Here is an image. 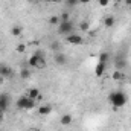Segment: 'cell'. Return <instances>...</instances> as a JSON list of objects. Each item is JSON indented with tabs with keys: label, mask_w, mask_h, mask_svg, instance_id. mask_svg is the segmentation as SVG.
<instances>
[{
	"label": "cell",
	"mask_w": 131,
	"mask_h": 131,
	"mask_svg": "<svg viewBox=\"0 0 131 131\" xmlns=\"http://www.w3.org/2000/svg\"><path fill=\"white\" fill-rule=\"evenodd\" d=\"M11 34H12L14 37H18V35H21V26H12Z\"/></svg>",
	"instance_id": "obj_17"
},
{
	"label": "cell",
	"mask_w": 131,
	"mask_h": 131,
	"mask_svg": "<svg viewBox=\"0 0 131 131\" xmlns=\"http://www.w3.org/2000/svg\"><path fill=\"white\" fill-rule=\"evenodd\" d=\"M12 75V69L9 67L8 64H0V76L3 78H11Z\"/></svg>",
	"instance_id": "obj_7"
},
{
	"label": "cell",
	"mask_w": 131,
	"mask_h": 131,
	"mask_svg": "<svg viewBox=\"0 0 131 131\" xmlns=\"http://www.w3.org/2000/svg\"><path fill=\"white\" fill-rule=\"evenodd\" d=\"M60 21H61V20H60L58 15H52V17L49 18V23H50V25H58Z\"/></svg>",
	"instance_id": "obj_19"
},
{
	"label": "cell",
	"mask_w": 131,
	"mask_h": 131,
	"mask_svg": "<svg viewBox=\"0 0 131 131\" xmlns=\"http://www.w3.org/2000/svg\"><path fill=\"white\" fill-rule=\"evenodd\" d=\"M55 63L58 66H66L67 63V57L64 53H55Z\"/></svg>",
	"instance_id": "obj_10"
},
{
	"label": "cell",
	"mask_w": 131,
	"mask_h": 131,
	"mask_svg": "<svg viewBox=\"0 0 131 131\" xmlns=\"http://www.w3.org/2000/svg\"><path fill=\"white\" fill-rule=\"evenodd\" d=\"M9 107V96L6 93H2L0 95V113H5Z\"/></svg>",
	"instance_id": "obj_6"
},
{
	"label": "cell",
	"mask_w": 131,
	"mask_h": 131,
	"mask_svg": "<svg viewBox=\"0 0 131 131\" xmlns=\"http://www.w3.org/2000/svg\"><path fill=\"white\" fill-rule=\"evenodd\" d=\"M108 58H110V55H108L107 52H102V53L99 55V61H102V63H107Z\"/></svg>",
	"instance_id": "obj_21"
},
{
	"label": "cell",
	"mask_w": 131,
	"mask_h": 131,
	"mask_svg": "<svg viewBox=\"0 0 131 131\" xmlns=\"http://www.w3.org/2000/svg\"><path fill=\"white\" fill-rule=\"evenodd\" d=\"M72 121H73L72 114H63V116H61V119H60V122H61V125H63V127H69V125L72 124Z\"/></svg>",
	"instance_id": "obj_11"
},
{
	"label": "cell",
	"mask_w": 131,
	"mask_h": 131,
	"mask_svg": "<svg viewBox=\"0 0 131 131\" xmlns=\"http://www.w3.org/2000/svg\"><path fill=\"white\" fill-rule=\"evenodd\" d=\"M108 102L114 107V108H121L124 105H127L128 102V96L122 92H111L108 95Z\"/></svg>",
	"instance_id": "obj_1"
},
{
	"label": "cell",
	"mask_w": 131,
	"mask_h": 131,
	"mask_svg": "<svg viewBox=\"0 0 131 131\" xmlns=\"http://www.w3.org/2000/svg\"><path fill=\"white\" fill-rule=\"evenodd\" d=\"M28 96L31 99H35L37 101V98L40 96V90L37 89V87H32V89H29V92H28Z\"/></svg>",
	"instance_id": "obj_14"
},
{
	"label": "cell",
	"mask_w": 131,
	"mask_h": 131,
	"mask_svg": "<svg viewBox=\"0 0 131 131\" xmlns=\"http://www.w3.org/2000/svg\"><path fill=\"white\" fill-rule=\"evenodd\" d=\"M64 3L67 6H70V8H73V6H76V5H79V0H64Z\"/></svg>",
	"instance_id": "obj_22"
},
{
	"label": "cell",
	"mask_w": 131,
	"mask_h": 131,
	"mask_svg": "<svg viewBox=\"0 0 131 131\" xmlns=\"http://www.w3.org/2000/svg\"><path fill=\"white\" fill-rule=\"evenodd\" d=\"M28 2H29V3H34V2H35V0H28Z\"/></svg>",
	"instance_id": "obj_29"
},
{
	"label": "cell",
	"mask_w": 131,
	"mask_h": 131,
	"mask_svg": "<svg viewBox=\"0 0 131 131\" xmlns=\"http://www.w3.org/2000/svg\"><path fill=\"white\" fill-rule=\"evenodd\" d=\"M66 43L69 44H73V46H78V44H82L84 43V38L78 34H70V35H66Z\"/></svg>",
	"instance_id": "obj_5"
},
{
	"label": "cell",
	"mask_w": 131,
	"mask_h": 131,
	"mask_svg": "<svg viewBox=\"0 0 131 131\" xmlns=\"http://www.w3.org/2000/svg\"><path fill=\"white\" fill-rule=\"evenodd\" d=\"M98 3L102 6V8H105V6H108V5L111 3V0H98Z\"/></svg>",
	"instance_id": "obj_24"
},
{
	"label": "cell",
	"mask_w": 131,
	"mask_h": 131,
	"mask_svg": "<svg viewBox=\"0 0 131 131\" xmlns=\"http://www.w3.org/2000/svg\"><path fill=\"white\" fill-rule=\"evenodd\" d=\"M47 2H50V3H60V2H63V0H47Z\"/></svg>",
	"instance_id": "obj_26"
},
{
	"label": "cell",
	"mask_w": 131,
	"mask_h": 131,
	"mask_svg": "<svg viewBox=\"0 0 131 131\" xmlns=\"http://www.w3.org/2000/svg\"><path fill=\"white\" fill-rule=\"evenodd\" d=\"M15 50H17V53H25V50H26V46H25L23 43H20V44H17Z\"/></svg>",
	"instance_id": "obj_20"
},
{
	"label": "cell",
	"mask_w": 131,
	"mask_h": 131,
	"mask_svg": "<svg viewBox=\"0 0 131 131\" xmlns=\"http://www.w3.org/2000/svg\"><path fill=\"white\" fill-rule=\"evenodd\" d=\"M90 3V0H79V5H87Z\"/></svg>",
	"instance_id": "obj_25"
},
{
	"label": "cell",
	"mask_w": 131,
	"mask_h": 131,
	"mask_svg": "<svg viewBox=\"0 0 131 131\" xmlns=\"http://www.w3.org/2000/svg\"><path fill=\"white\" fill-rule=\"evenodd\" d=\"M28 64L32 69H44L46 67V58H44V55H41L40 52H37V53H34L32 57L29 58Z\"/></svg>",
	"instance_id": "obj_2"
},
{
	"label": "cell",
	"mask_w": 131,
	"mask_h": 131,
	"mask_svg": "<svg viewBox=\"0 0 131 131\" xmlns=\"http://www.w3.org/2000/svg\"><path fill=\"white\" fill-rule=\"evenodd\" d=\"M125 2H127V5H130L131 6V0H125Z\"/></svg>",
	"instance_id": "obj_28"
},
{
	"label": "cell",
	"mask_w": 131,
	"mask_h": 131,
	"mask_svg": "<svg viewBox=\"0 0 131 131\" xmlns=\"http://www.w3.org/2000/svg\"><path fill=\"white\" fill-rule=\"evenodd\" d=\"M20 78H21V79H28V78H31V70H29V69H23V70L20 72Z\"/></svg>",
	"instance_id": "obj_16"
},
{
	"label": "cell",
	"mask_w": 131,
	"mask_h": 131,
	"mask_svg": "<svg viewBox=\"0 0 131 131\" xmlns=\"http://www.w3.org/2000/svg\"><path fill=\"white\" fill-rule=\"evenodd\" d=\"M50 113H52V107L50 105H41L38 108V114H41V116H47Z\"/></svg>",
	"instance_id": "obj_12"
},
{
	"label": "cell",
	"mask_w": 131,
	"mask_h": 131,
	"mask_svg": "<svg viewBox=\"0 0 131 131\" xmlns=\"http://www.w3.org/2000/svg\"><path fill=\"white\" fill-rule=\"evenodd\" d=\"M111 78H113L114 81H122V79L125 78V75L122 73V70H114L113 75H111Z\"/></svg>",
	"instance_id": "obj_15"
},
{
	"label": "cell",
	"mask_w": 131,
	"mask_h": 131,
	"mask_svg": "<svg viewBox=\"0 0 131 131\" xmlns=\"http://www.w3.org/2000/svg\"><path fill=\"white\" fill-rule=\"evenodd\" d=\"M3 81H5V78H3V76H0V84H2Z\"/></svg>",
	"instance_id": "obj_27"
},
{
	"label": "cell",
	"mask_w": 131,
	"mask_h": 131,
	"mask_svg": "<svg viewBox=\"0 0 131 131\" xmlns=\"http://www.w3.org/2000/svg\"><path fill=\"white\" fill-rule=\"evenodd\" d=\"M73 32V23L69 20V21H61L60 26H58V34L60 35H70Z\"/></svg>",
	"instance_id": "obj_4"
},
{
	"label": "cell",
	"mask_w": 131,
	"mask_h": 131,
	"mask_svg": "<svg viewBox=\"0 0 131 131\" xmlns=\"http://www.w3.org/2000/svg\"><path fill=\"white\" fill-rule=\"evenodd\" d=\"M79 29H81L82 32H87V31L90 29V25H89V21H81V23H79Z\"/></svg>",
	"instance_id": "obj_18"
},
{
	"label": "cell",
	"mask_w": 131,
	"mask_h": 131,
	"mask_svg": "<svg viewBox=\"0 0 131 131\" xmlns=\"http://www.w3.org/2000/svg\"><path fill=\"white\" fill-rule=\"evenodd\" d=\"M114 23H116V20H114L113 15H107V17L104 18V25H105V28H113Z\"/></svg>",
	"instance_id": "obj_13"
},
{
	"label": "cell",
	"mask_w": 131,
	"mask_h": 131,
	"mask_svg": "<svg viewBox=\"0 0 131 131\" xmlns=\"http://www.w3.org/2000/svg\"><path fill=\"white\" fill-rule=\"evenodd\" d=\"M35 107V99H31L29 96H21L17 101V108L20 110H32Z\"/></svg>",
	"instance_id": "obj_3"
},
{
	"label": "cell",
	"mask_w": 131,
	"mask_h": 131,
	"mask_svg": "<svg viewBox=\"0 0 131 131\" xmlns=\"http://www.w3.org/2000/svg\"><path fill=\"white\" fill-rule=\"evenodd\" d=\"M105 69H107V63L99 61L98 64H96V67H95V75H96L98 78H101V76L105 73Z\"/></svg>",
	"instance_id": "obj_9"
},
{
	"label": "cell",
	"mask_w": 131,
	"mask_h": 131,
	"mask_svg": "<svg viewBox=\"0 0 131 131\" xmlns=\"http://www.w3.org/2000/svg\"><path fill=\"white\" fill-rule=\"evenodd\" d=\"M34 131H40V130H34Z\"/></svg>",
	"instance_id": "obj_30"
},
{
	"label": "cell",
	"mask_w": 131,
	"mask_h": 131,
	"mask_svg": "<svg viewBox=\"0 0 131 131\" xmlns=\"http://www.w3.org/2000/svg\"><path fill=\"white\" fill-rule=\"evenodd\" d=\"M60 20H61V21H69V20H70V15H69V12H63V14L60 15Z\"/></svg>",
	"instance_id": "obj_23"
},
{
	"label": "cell",
	"mask_w": 131,
	"mask_h": 131,
	"mask_svg": "<svg viewBox=\"0 0 131 131\" xmlns=\"http://www.w3.org/2000/svg\"><path fill=\"white\" fill-rule=\"evenodd\" d=\"M114 67H116V70L125 69V67H127V60H125L124 57H116V58H114Z\"/></svg>",
	"instance_id": "obj_8"
}]
</instances>
